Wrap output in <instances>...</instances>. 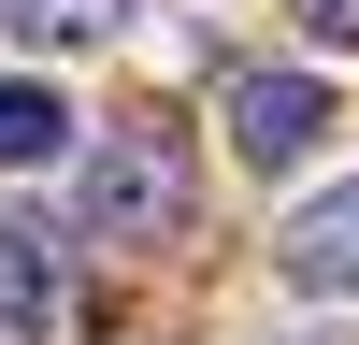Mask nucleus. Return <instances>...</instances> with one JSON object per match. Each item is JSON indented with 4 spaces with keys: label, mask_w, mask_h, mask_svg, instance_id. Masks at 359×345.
<instances>
[{
    "label": "nucleus",
    "mask_w": 359,
    "mask_h": 345,
    "mask_svg": "<svg viewBox=\"0 0 359 345\" xmlns=\"http://www.w3.org/2000/svg\"><path fill=\"white\" fill-rule=\"evenodd\" d=\"M72 216H86V245H172L187 230V144L144 130V115H115L72 158Z\"/></svg>",
    "instance_id": "obj_1"
},
{
    "label": "nucleus",
    "mask_w": 359,
    "mask_h": 345,
    "mask_svg": "<svg viewBox=\"0 0 359 345\" xmlns=\"http://www.w3.org/2000/svg\"><path fill=\"white\" fill-rule=\"evenodd\" d=\"M316 144H331V86L316 72H245L230 86V158L245 172H302Z\"/></svg>",
    "instance_id": "obj_2"
},
{
    "label": "nucleus",
    "mask_w": 359,
    "mask_h": 345,
    "mask_svg": "<svg viewBox=\"0 0 359 345\" xmlns=\"http://www.w3.org/2000/svg\"><path fill=\"white\" fill-rule=\"evenodd\" d=\"M72 316V273H57V230H29V216H0V331H57Z\"/></svg>",
    "instance_id": "obj_3"
},
{
    "label": "nucleus",
    "mask_w": 359,
    "mask_h": 345,
    "mask_svg": "<svg viewBox=\"0 0 359 345\" xmlns=\"http://www.w3.org/2000/svg\"><path fill=\"white\" fill-rule=\"evenodd\" d=\"M72 130H86V115L57 101L43 72H0V172H43V158H57Z\"/></svg>",
    "instance_id": "obj_4"
},
{
    "label": "nucleus",
    "mask_w": 359,
    "mask_h": 345,
    "mask_svg": "<svg viewBox=\"0 0 359 345\" xmlns=\"http://www.w3.org/2000/svg\"><path fill=\"white\" fill-rule=\"evenodd\" d=\"M287 273L302 288H359V187H331L302 230H287Z\"/></svg>",
    "instance_id": "obj_5"
},
{
    "label": "nucleus",
    "mask_w": 359,
    "mask_h": 345,
    "mask_svg": "<svg viewBox=\"0 0 359 345\" xmlns=\"http://www.w3.org/2000/svg\"><path fill=\"white\" fill-rule=\"evenodd\" d=\"M115 15H130V0H0V29H15V43H101Z\"/></svg>",
    "instance_id": "obj_6"
}]
</instances>
